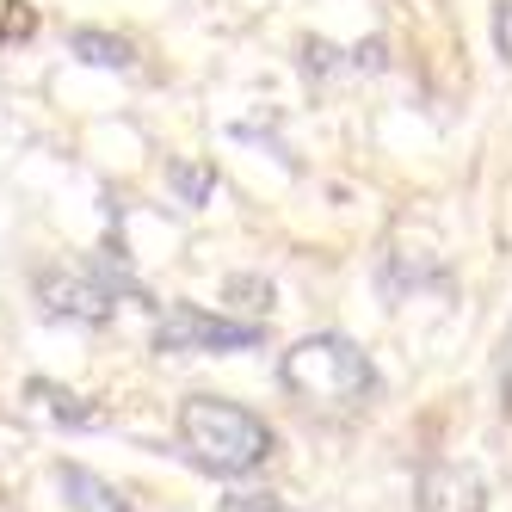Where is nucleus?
I'll return each mask as SVG.
<instances>
[{
    "label": "nucleus",
    "mask_w": 512,
    "mask_h": 512,
    "mask_svg": "<svg viewBox=\"0 0 512 512\" xmlns=\"http://www.w3.org/2000/svg\"><path fill=\"white\" fill-rule=\"evenodd\" d=\"M179 445L204 475L235 482V475H253L272 457V426L229 395H186L179 401Z\"/></svg>",
    "instance_id": "nucleus-1"
},
{
    "label": "nucleus",
    "mask_w": 512,
    "mask_h": 512,
    "mask_svg": "<svg viewBox=\"0 0 512 512\" xmlns=\"http://www.w3.org/2000/svg\"><path fill=\"white\" fill-rule=\"evenodd\" d=\"M278 383L303 401V408H364V401L377 395V371H371V358H364L346 334H309L284 352L278 364Z\"/></svg>",
    "instance_id": "nucleus-2"
},
{
    "label": "nucleus",
    "mask_w": 512,
    "mask_h": 512,
    "mask_svg": "<svg viewBox=\"0 0 512 512\" xmlns=\"http://www.w3.org/2000/svg\"><path fill=\"white\" fill-rule=\"evenodd\" d=\"M266 340V321H235V315H210L198 303H167L155 321V352H247Z\"/></svg>",
    "instance_id": "nucleus-3"
},
{
    "label": "nucleus",
    "mask_w": 512,
    "mask_h": 512,
    "mask_svg": "<svg viewBox=\"0 0 512 512\" xmlns=\"http://www.w3.org/2000/svg\"><path fill=\"white\" fill-rule=\"evenodd\" d=\"M118 290H130V284L112 278L105 266H44L38 272V303L56 321H112Z\"/></svg>",
    "instance_id": "nucleus-4"
},
{
    "label": "nucleus",
    "mask_w": 512,
    "mask_h": 512,
    "mask_svg": "<svg viewBox=\"0 0 512 512\" xmlns=\"http://www.w3.org/2000/svg\"><path fill=\"white\" fill-rule=\"evenodd\" d=\"M414 512H488V482L469 463H426Z\"/></svg>",
    "instance_id": "nucleus-5"
},
{
    "label": "nucleus",
    "mask_w": 512,
    "mask_h": 512,
    "mask_svg": "<svg viewBox=\"0 0 512 512\" xmlns=\"http://www.w3.org/2000/svg\"><path fill=\"white\" fill-rule=\"evenodd\" d=\"M56 488L68 494L75 512H130V500L112 482H99L93 469H81V463H56Z\"/></svg>",
    "instance_id": "nucleus-6"
},
{
    "label": "nucleus",
    "mask_w": 512,
    "mask_h": 512,
    "mask_svg": "<svg viewBox=\"0 0 512 512\" xmlns=\"http://www.w3.org/2000/svg\"><path fill=\"white\" fill-rule=\"evenodd\" d=\"M31 401H44V414L62 420V426H105V420H112L105 408H93L87 395H68V389H56V383H31Z\"/></svg>",
    "instance_id": "nucleus-7"
},
{
    "label": "nucleus",
    "mask_w": 512,
    "mask_h": 512,
    "mask_svg": "<svg viewBox=\"0 0 512 512\" xmlns=\"http://www.w3.org/2000/svg\"><path fill=\"white\" fill-rule=\"evenodd\" d=\"M68 50H75L81 62H93V68H136V50L124 38H112V31H93V25L68 31Z\"/></svg>",
    "instance_id": "nucleus-8"
},
{
    "label": "nucleus",
    "mask_w": 512,
    "mask_h": 512,
    "mask_svg": "<svg viewBox=\"0 0 512 512\" xmlns=\"http://www.w3.org/2000/svg\"><path fill=\"white\" fill-rule=\"evenodd\" d=\"M223 297H229L247 321H266V315H272V284H266V278H229Z\"/></svg>",
    "instance_id": "nucleus-9"
},
{
    "label": "nucleus",
    "mask_w": 512,
    "mask_h": 512,
    "mask_svg": "<svg viewBox=\"0 0 512 512\" xmlns=\"http://www.w3.org/2000/svg\"><path fill=\"white\" fill-rule=\"evenodd\" d=\"M167 179H173V192L186 198V204H204V198H210V186H216L210 161H173V167H167Z\"/></svg>",
    "instance_id": "nucleus-10"
},
{
    "label": "nucleus",
    "mask_w": 512,
    "mask_h": 512,
    "mask_svg": "<svg viewBox=\"0 0 512 512\" xmlns=\"http://www.w3.org/2000/svg\"><path fill=\"white\" fill-rule=\"evenodd\" d=\"M223 512H297V506L278 500V494H229V500H223Z\"/></svg>",
    "instance_id": "nucleus-11"
},
{
    "label": "nucleus",
    "mask_w": 512,
    "mask_h": 512,
    "mask_svg": "<svg viewBox=\"0 0 512 512\" xmlns=\"http://www.w3.org/2000/svg\"><path fill=\"white\" fill-rule=\"evenodd\" d=\"M494 50L512 62V0H500V7H494Z\"/></svg>",
    "instance_id": "nucleus-12"
},
{
    "label": "nucleus",
    "mask_w": 512,
    "mask_h": 512,
    "mask_svg": "<svg viewBox=\"0 0 512 512\" xmlns=\"http://www.w3.org/2000/svg\"><path fill=\"white\" fill-rule=\"evenodd\" d=\"M500 408L512 420V327H506V358H500Z\"/></svg>",
    "instance_id": "nucleus-13"
}]
</instances>
